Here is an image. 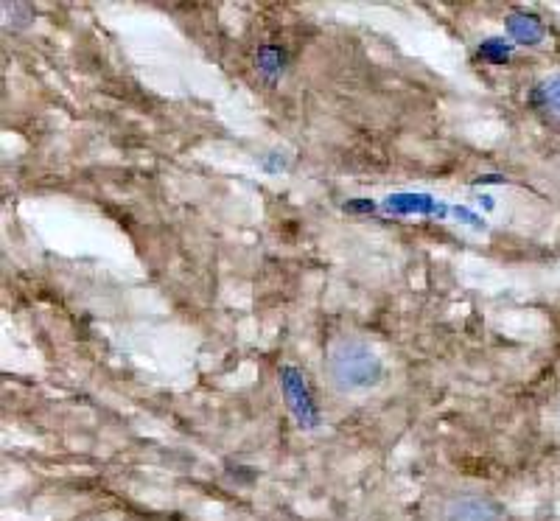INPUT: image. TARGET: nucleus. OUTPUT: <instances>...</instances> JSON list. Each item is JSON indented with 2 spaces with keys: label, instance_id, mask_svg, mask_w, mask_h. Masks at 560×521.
I'll return each instance as SVG.
<instances>
[{
  "label": "nucleus",
  "instance_id": "nucleus-3",
  "mask_svg": "<svg viewBox=\"0 0 560 521\" xmlns=\"http://www.w3.org/2000/svg\"><path fill=\"white\" fill-rule=\"evenodd\" d=\"M541 96H544V107L560 115V79H549L541 85Z\"/></svg>",
  "mask_w": 560,
  "mask_h": 521
},
{
  "label": "nucleus",
  "instance_id": "nucleus-1",
  "mask_svg": "<svg viewBox=\"0 0 560 521\" xmlns=\"http://www.w3.org/2000/svg\"><path fill=\"white\" fill-rule=\"evenodd\" d=\"M325 376L336 393L362 395L384 381V359L362 337H339L325 356Z\"/></svg>",
  "mask_w": 560,
  "mask_h": 521
},
{
  "label": "nucleus",
  "instance_id": "nucleus-2",
  "mask_svg": "<svg viewBox=\"0 0 560 521\" xmlns=\"http://www.w3.org/2000/svg\"><path fill=\"white\" fill-rule=\"evenodd\" d=\"M443 521H502V507L488 496L465 493L443 507Z\"/></svg>",
  "mask_w": 560,
  "mask_h": 521
}]
</instances>
